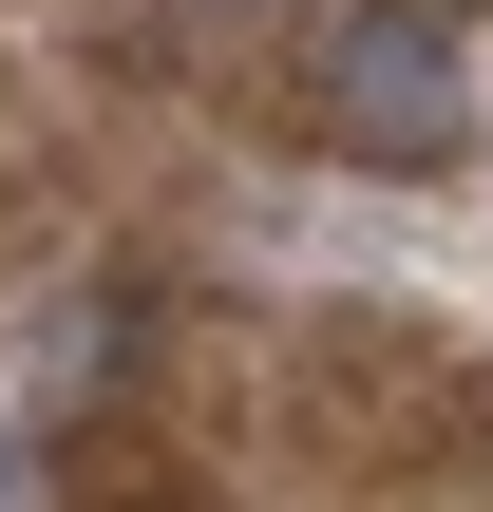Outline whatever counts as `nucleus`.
I'll list each match as a JSON object with an SVG mask.
<instances>
[{
    "label": "nucleus",
    "mask_w": 493,
    "mask_h": 512,
    "mask_svg": "<svg viewBox=\"0 0 493 512\" xmlns=\"http://www.w3.org/2000/svg\"><path fill=\"white\" fill-rule=\"evenodd\" d=\"M0 512H19V437H0Z\"/></svg>",
    "instance_id": "obj_3"
},
{
    "label": "nucleus",
    "mask_w": 493,
    "mask_h": 512,
    "mask_svg": "<svg viewBox=\"0 0 493 512\" xmlns=\"http://www.w3.org/2000/svg\"><path fill=\"white\" fill-rule=\"evenodd\" d=\"M304 114L361 171H456L475 152V19L456 0H323L304 19Z\"/></svg>",
    "instance_id": "obj_1"
},
{
    "label": "nucleus",
    "mask_w": 493,
    "mask_h": 512,
    "mask_svg": "<svg viewBox=\"0 0 493 512\" xmlns=\"http://www.w3.org/2000/svg\"><path fill=\"white\" fill-rule=\"evenodd\" d=\"M171 19H190V38H247V19H285V0H171Z\"/></svg>",
    "instance_id": "obj_2"
}]
</instances>
